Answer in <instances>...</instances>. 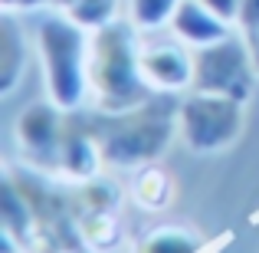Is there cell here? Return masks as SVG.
Here are the masks:
<instances>
[{
    "label": "cell",
    "mask_w": 259,
    "mask_h": 253,
    "mask_svg": "<svg viewBox=\"0 0 259 253\" xmlns=\"http://www.w3.org/2000/svg\"><path fill=\"white\" fill-rule=\"evenodd\" d=\"M132 197L138 207L145 210H164L174 197V181L161 165H141L138 174H135V184H132Z\"/></svg>",
    "instance_id": "cell-8"
},
{
    "label": "cell",
    "mask_w": 259,
    "mask_h": 253,
    "mask_svg": "<svg viewBox=\"0 0 259 253\" xmlns=\"http://www.w3.org/2000/svg\"><path fill=\"white\" fill-rule=\"evenodd\" d=\"M141 73L158 92H177L194 86V56L181 46H148L141 50Z\"/></svg>",
    "instance_id": "cell-6"
},
{
    "label": "cell",
    "mask_w": 259,
    "mask_h": 253,
    "mask_svg": "<svg viewBox=\"0 0 259 253\" xmlns=\"http://www.w3.org/2000/svg\"><path fill=\"white\" fill-rule=\"evenodd\" d=\"M203 4H207L220 20H227V23H240L243 0H203Z\"/></svg>",
    "instance_id": "cell-12"
},
{
    "label": "cell",
    "mask_w": 259,
    "mask_h": 253,
    "mask_svg": "<svg viewBox=\"0 0 259 253\" xmlns=\"http://www.w3.org/2000/svg\"><path fill=\"white\" fill-rule=\"evenodd\" d=\"M138 26L105 23L92 37V56H89V79L99 92L102 112H125L151 99L145 73H141V50L135 43Z\"/></svg>",
    "instance_id": "cell-2"
},
{
    "label": "cell",
    "mask_w": 259,
    "mask_h": 253,
    "mask_svg": "<svg viewBox=\"0 0 259 253\" xmlns=\"http://www.w3.org/2000/svg\"><path fill=\"white\" fill-rule=\"evenodd\" d=\"M246 43H249V50H253V63H256V69H259V33L246 37Z\"/></svg>",
    "instance_id": "cell-13"
},
{
    "label": "cell",
    "mask_w": 259,
    "mask_h": 253,
    "mask_svg": "<svg viewBox=\"0 0 259 253\" xmlns=\"http://www.w3.org/2000/svg\"><path fill=\"white\" fill-rule=\"evenodd\" d=\"M184 145L197 155H213L230 148L243 132V102L217 92H194L181 102V119H177Z\"/></svg>",
    "instance_id": "cell-4"
},
{
    "label": "cell",
    "mask_w": 259,
    "mask_h": 253,
    "mask_svg": "<svg viewBox=\"0 0 259 253\" xmlns=\"http://www.w3.org/2000/svg\"><path fill=\"white\" fill-rule=\"evenodd\" d=\"M171 30L184 43L197 46V50L210 43H220V40H227L233 33L227 20H220L203 0H181V7H177V13L171 20Z\"/></svg>",
    "instance_id": "cell-7"
},
{
    "label": "cell",
    "mask_w": 259,
    "mask_h": 253,
    "mask_svg": "<svg viewBox=\"0 0 259 253\" xmlns=\"http://www.w3.org/2000/svg\"><path fill=\"white\" fill-rule=\"evenodd\" d=\"M256 63L246 40L230 33L220 43L200 46L194 56V86L200 92H217L246 102L256 89Z\"/></svg>",
    "instance_id": "cell-5"
},
{
    "label": "cell",
    "mask_w": 259,
    "mask_h": 253,
    "mask_svg": "<svg viewBox=\"0 0 259 253\" xmlns=\"http://www.w3.org/2000/svg\"><path fill=\"white\" fill-rule=\"evenodd\" d=\"M181 0H128V20L138 30H158L174 20Z\"/></svg>",
    "instance_id": "cell-11"
},
{
    "label": "cell",
    "mask_w": 259,
    "mask_h": 253,
    "mask_svg": "<svg viewBox=\"0 0 259 253\" xmlns=\"http://www.w3.org/2000/svg\"><path fill=\"white\" fill-rule=\"evenodd\" d=\"M0 40H4V76H0V92H13L26 69V40L20 33V23L13 13H4L0 20Z\"/></svg>",
    "instance_id": "cell-9"
},
{
    "label": "cell",
    "mask_w": 259,
    "mask_h": 253,
    "mask_svg": "<svg viewBox=\"0 0 259 253\" xmlns=\"http://www.w3.org/2000/svg\"><path fill=\"white\" fill-rule=\"evenodd\" d=\"M177 119H181V102L171 92H161L125 112L92 115V132L108 165L141 168L164 155L177 128Z\"/></svg>",
    "instance_id": "cell-1"
},
{
    "label": "cell",
    "mask_w": 259,
    "mask_h": 253,
    "mask_svg": "<svg viewBox=\"0 0 259 253\" xmlns=\"http://www.w3.org/2000/svg\"><path fill=\"white\" fill-rule=\"evenodd\" d=\"M85 26L72 17H50L36 33L39 53L46 66V89L53 102L63 109H76L85 95L89 69H85Z\"/></svg>",
    "instance_id": "cell-3"
},
{
    "label": "cell",
    "mask_w": 259,
    "mask_h": 253,
    "mask_svg": "<svg viewBox=\"0 0 259 253\" xmlns=\"http://www.w3.org/2000/svg\"><path fill=\"white\" fill-rule=\"evenodd\" d=\"M200 247L203 243L194 230L177 227V224H161L141 237L135 253H200Z\"/></svg>",
    "instance_id": "cell-10"
}]
</instances>
